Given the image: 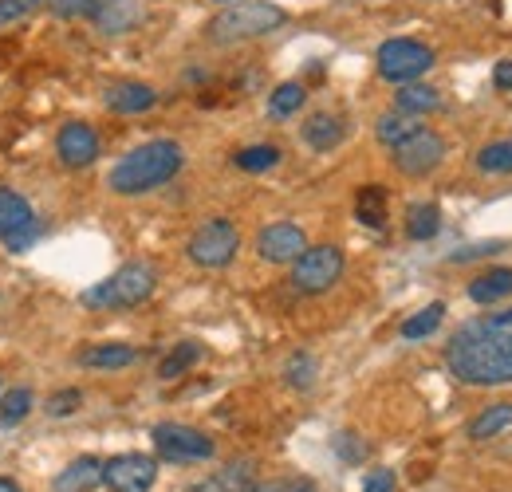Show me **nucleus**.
Instances as JSON below:
<instances>
[{
	"mask_svg": "<svg viewBox=\"0 0 512 492\" xmlns=\"http://www.w3.org/2000/svg\"><path fill=\"white\" fill-rule=\"evenodd\" d=\"M182 166H186V150L174 138H154V142L134 146L111 166L107 189L119 197H142V193H154L166 182H174L182 174Z\"/></svg>",
	"mask_w": 512,
	"mask_h": 492,
	"instance_id": "obj_2",
	"label": "nucleus"
},
{
	"mask_svg": "<svg viewBox=\"0 0 512 492\" xmlns=\"http://www.w3.org/2000/svg\"><path fill=\"white\" fill-rule=\"evenodd\" d=\"M477 170L481 174H512V142H489L477 150Z\"/></svg>",
	"mask_w": 512,
	"mask_h": 492,
	"instance_id": "obj_32",
	"label": "nucleus"
},
{
	"mask_svg": "<svg viewBox=\"0 0 512 492\" xmlns=\"http://www.w3.org/2000/svg\"><path fill=\"white\" fill-rule=\"evenodd\" d=\"M363 492H394V473H390V469H375V473L363 481Z\"/></svg>",
	"mask_w": 512,
	"mask_h": 492,
	"instance_id": "obj_39",
	"label": "nucleus"
},
{
	"mask_svg": "<svg viewBox=\"0 0 512 492\" xmlns=\"http://www.w3.org/2000/svg\"><path fill=\"white\" fill-rule=\"evenodd\" d=\"M446 367L465 386L512 382V308L461 323L446 343Z\"/></svg>",
	"mask_w": 512,
	"mask_h": 492,
	"instance_id": "obj_1",
	"label": "nucleus"
},
{
	"mask_svg": "<svg viewBox=\"0 0 512 492\" xmlns=\"http://www.w3.org/2000/svg\"><path fill=\"white\" fill-rule=\"evenodd\" d=\"M56 158L67 170H87L99 158V134L87 123H67L56 134Z\"/></svg>",
	"mask_w": 512,
	"mask_h": 492,
	"instance_id": "obj_12",
	"label": "nucleus"
},
{
	"mask_svg": "<svg viewBox=\"0 0 512 492\" xmlns=\"http://www.w3.org/2000/svg\"><path fill=\"white\" fill-rule=\"evenodd\" d=\"M190 492H256V465L253 461H233L221 473L197 481Z\"/></svg>",
	"mask_w": 512,
	"mask_h": 492,
	"instance_id": "obj_16",
	"label": "nucleus"
},
{
	"mask_svg": "<svg viewBox=\"0 0 512 492\" xmlns=\"http://www.w3.org/2000/svg\"><path fill=\"white\" fill-rule=\"evenodd\" d=\"M304 142L312 146V150H320V154H327V150H335L339 142H343V134H347V123L339 119V115H331V111H316L308 123H304Z\"/></svg>",
	"mask_w": 512,
	"mask_h": 492,
	"instance_id": "obj_18",
	"label": "nucleus"
},
{
	"mask_svg": "<svg viewBox=\"0 0 512 492\" xmlns=\"http://www.w3.org/2000/svg\"><path fill=\"white\" fill-rule=\"evenodd\" d=\"M154 288H158V272H154V264L134 260V264H123L115 276H107V280L91 284L87 292H79V304H83V308H95V311L138 308V304H146V300L154 296Z\"/></svg>",
	"mask_w": 512,
	"mask_h": 492,
	"instance_id": "obj_4",
	"label": "nucleus"
},
{
	"mask_svg": "<svg viewBox=\"0 0 512 492\" xmlns=\"http://www.w3.org/2000/svg\"><path fill=\"white\" fill-rule=\"evenodd\" d=\"M505 430H512V402H497V406H485L469 422V441H489Z\"/></svg>",
	"mask_w": 512,
	"mask_h": 492,
	"instance_id": "obj_23",
	"label": "nucleus"
},
{
	"mask_svg": "<svg viewBox=\"0 0 512 492\" xmlns=\"http://www.w3.org/2000/svg\"><path fill=\"white\" fill-rule=\"evenodd\" d=\"M99 0H48V8L60 16V20H91Z\"/></svg>",
	"mask_w": 512,
	"mask_h": 492,
	"instance_id": "obj_34",
	"label": "nucleus"
},
{
	"mask_svg": "<svg viewBox=\"0 0 512 492\" xmlns=\"http://www.w3.org/2000/svg\"><path fill=\"white\" fill-rule=\"evenodd\" d=\"M442 107V95H438V87H426V83H402L398 87V95H394V111H402V115H430V111H438Z\"/></svg>",
	"mask_w": 512,
	"mask_h": 492,
	"instance_id": "obj_21",
	"label": "nucleus"
},
{
	"mask_svg": "<svg viewBox=\"0 0 512 492\" xmlns=\"http://www.w3.org/2000/svg\"><path fill=\"white\" fill-rule=\"evenodd\" d=\"M40 233H44V225H36V229H28V233H16V237L4 241V248H8V252H28V248L40 241Z\"/></svg>",
	"mask_w": 512,
	"mask_h": 492,
	"instance_id": "obj_38",
	"label": "nucleus"
},
{
	"mask_svg": "<svg viewBox=\"0 0 512 492\" xmlns=\"http://www.w3.org/2000/svg\"><path fill=\"white\" fill-rule=\"evenodd\" d=\"M418 130V123H414V115H402V111H386L383 119L375 123V138L383 142V146H398L402 138H410Z\"/></svg>",
	"mask_w": 512,
	"mask_h": 492,
	"instance_id": "obj_31",
	"label": "nucleus"
},
{
	"mask_svg": "<svg viewBox=\"0 0 512 492\" xmlns=\"http://www.w3.org/2000/svg\"><path fill=\"white\" fill-rule=\"evenodd\" d=\"M442 319H446V304H426L418 315H410L402 323V339H426V335H434L442 327Z\"/></svg>",
	"mask_w": 512,
	"mask_h": 492,
	"instance_id": "obj_29",
	"label": "nucleus"
},
{
	"mask_svg": "<svg viewBox=\"0 0 512 492\" xmlns=\"http://www.w3.org/2000/svg\"><path fill=\"white\" fill-rule=\"evenodd\" d=\"M158 103V91L150 87V83H115V87H107V107L115 111V115H142V111H150Z\"/></svg>",
	"mask_w": 512,
	"mask_h": 492,
	"instance_id": "obj_15",
	"label": "nucleus"
},
{
	"mask_svg": "<svg viewBox=\"0 0 512 492\" xmlns=\"http://www.w3.org/2000/svg\"><path fill=\"white\" fill-rule=\"evenodd\" d=\"M331 449H335V457H339V461H347V465H359V461L367 457V445H363L355 433H335Z\"/></svg>",
	"mask_w": 512,
	"mask_h": 492,
	"instance_id": "obj_33",
	"label": "nucleus"
},
{
	"mask_svg": "<svg viewBox=\"0 0 512 492\" xmlns=\"http://www.w3.org/2000/svg\"><path fill=\"white\" fill-rule=\"evenodd\" d=\"M355 217L367 229H386V189L383 185H363L355 197Z\"/></svg>",
	"mask_w": 512,
	"mask_h": 492,
	"instance_id": "obj_24",
	"label": "nucleus"
},
{
	"mask_svg": "<svg viewBox=\"0 0 512 492\" xmlns=\"http://www.w3.org/2000/svg\"><path fill=\"white\" fill-rule=\"evenodd\" d=\"M197 359H201V347H197V343H178V347L162 359L158 378H162V382H174V378H182L190 367H197Z\"/></svg>",
	"mask_w": 512,
	"mask_h": 492,
	"instance_id": "obj_30",
	"label": "nucleus"
},
{
	"mask_svg": "<svg viewBox=\"0 0 512 492\" xmlns=\"http://www.w3.org/2000/svg\"><path fill=\"white\" fill-rule=\"evenodd\" d=\"M32 406H36V398H32L28 386L8 390V394L0 398V426H4V430H8V426H20V422L32 414Z\"/></svg>",
	"mask_w": 512,
	"mask_h": 492,
	"instance_id": "obj_27",
	"label": "nucleus"
},
{
	"mask_svg": "<svg viewBox=\"0 0 512 492\" xmlns=\"http://www.w3.org/2000/svg\"><path fill=\"white\" fill-rule=\"evenodd\" d=\"M509 296H512V268H493V272H485V276H477L469 284V300L481 304V308H493V304H501Z\"/></svg>",
	"mask_w": 512,
	"mask_h": 492,
	"instance_id": "obj_19",
	"label": "nucleus"
},
{
	"mask_svg": "<svg viewBox=\"0 0 512 492\" xmlns=\"http://www.w3.org/2000/svg\"><path fill=\"white\" fill-rule=\"evenodd\" d=\"M304 103H308L304 83H280V87L268 95V115H272V119H288V115H296Z\"/></svg>",
	"mask_w": 512,
	"mask_h": 492,
	"instance_id": "obj_26",
	"label": "nucleus"
},
{
	"mask_svg": "<svg viewBox=\"0 0 512 492\" xmlns=\"http://www.w3.org/2000/svg\"><path fill=\"white\" fill-rule=\"evenodd\" d=\"M280 146H268V142H260V146H245V150H237V170H245V174H268V170H276L280 166Z\"/></svg>",
	"mask_w": 512,
	"mask_h": 492,
	"instance_id": "obj_25",
	"label": "nucleus"
},
{
	"mask_svg": "<svg viewBox=\"0 0 512 492\" xmlns=\"http://www.w3.org/2000/svg\"><path fill=\"white\" fill-rule=\"evenodd\" d=\"M103 485V461L99 457H75L64 473H56V492H91Z\"/></svg>",
	"mask_w": 512,
	"mask_h": 492,
	"instance_id": "obj_17",
	"label": "nucleus"
},
{
	"mask_svg": "<svg viewBox=\"0 0 512 492\" xmlns=\"http://www.w3.org/2000/svg\"><path fill=\"white\" fill-rule=\"evenodd\" d=\"M442 233V209L434 201H418L406 213V237L410 241H434Z\"/></svg>",
	"mask_w": 512,
	"mask_h": 492,
	"instance_id": "obj_22",
	"label": "nucleus"
},
{
	"mask_svg": "<svg viewBox=\"0 0 512 492\" xmlns=\"http://www.w3.org/2000/svg\"><path fill=\"white\" fill-rule=\"evenodd\" d=\"M158 481V461L146 453H119L103 461V485L111 492H150Z\"/></svg>",
	"mask_w": 512,
	"mask_h": 492,
	"instance_id": "obj_10",
	"label": "nucleus"
},
{
	"mask_svg": "<svg viewBox=\"0 0 512 492\" xmlns=\"http://www.w3.org/2000/svg\"><path fill=\"white\" fill-rule=\"evenodd\" d=\"M256 492H320V489L308 477H284V481H272V485H256Z\"/></svg>",
	"mask_w": 512,
	"mask_h": 492,
	"instance_id": "obj_37",
	"label": "nucleus"
},
{
	"mask_svg": "<svg viewBox=\"0 0 512 492\" xmlns=\"http://www.w3.org/2000/svg\"><path fill=\"white\" fill-rule=\"evenodd\" d=\"M501 245H469V248H457L449 260L453 264H465V260H481V256H489V252H497Z\"/></svg>",
	"mask_w": 512,
	"mask_h": 492,
	"instance_id": "obj_40",
	"label": "nucleus"
},
{
	"mask_svg": "<svg viewBox=\"0 0 512 492\" xmlns=\"http://www.w3.org/2000/svg\"><path fill=\"white\" fill-rule=\"evenodd\" d=\"M390 154H394V170H398V174H406V178H426V174H434V170L442 166V158H446V138L434 134V130H426V126H418L410 138H402L398 146H390Z\"/></svg>",
	"mask_w": 512,
	"mask_h": 492,
	"instance_id": "obj_9",
	"label": "nucleus"
},
{
	"mask_svg": "<svg viewBox=\"0 0 512 492\" xmlns=\"http://www.w3.org/2000/svg\"><path fill=\"white\" fill-rule=\"evenodd\" d=\"M79 406H83V394L79 390H56L48 398V418H71Z\"/></svg>",
	"mask_w": 512,
	"mask_h": 492,
	"instance_id": "obj_35",
	"label": "nucleus"
},
{
	"mask_svg": "<svg viewBox=\"0 0 512 492\" xmlns=\"http://www.w3.org/2000/svg\"><path fill=\"white\" fill-rule=\"evenodd\" d=\"M0 492H20V485H16V481H8V477H0Z\"/></svg>",
	"mask_w": 512,
	"mask_h": 492,
	"instance_id": "obj_42",
	"label": "nucleus"
},
{
	"mask_svg": "<svg viewBox=\"0 0 512 492\" xmlns=\"http://www.w3.org/2000/svg\"><path fill=\"white\" fill-rule=\"evenodd\" d=\"M347 260H343V248L335 245H316L304 248L296 260H292V288L300 296H323L339 284Z\"/></svg>",
	"mask_w": 512,
	"mask_h": 492,
	"instance_id": "obj_5",
	"label": "nucleus"
},
{
	"mask_svg": "<svg viewBox=\"0 0 512 492\" xmlns=\"http://www.w3.org/2000/svg\"><path fill=\"white\" fill-rule=\"evenodd\" d=\"M91 20H95V28L103 36H123L142 20V4L138 0H99Z\"/></svg>",
	"mask_w": 512,
	"mask_h": 492,
	"instance_id": "obj_14",
	"label": "nucleus"
},
{
	"mask_svg": "<svg viewBox=\"0 0 512 492\" xmlns=\"http://www.w3.org/2000/svg\"><path fill=\"white\" fill-rule=\"evenodd\" d=\"M150 441L158 449L162 461H174V465H190V461H209L217 453L213 437L193 426H182V422H158L150 430Z\"/></svg>",
	"mask_w": 512,
	"mask_h": 492,
	"instance_id": "obj_7",
	"label": "nucleus"
},
{
	"mask_svg": "<svg viewBox=\"0 0 512 492\" xmlns=\"http://www.w3.org/2000/svg\"><path fill=\"white\" fill-rule=\"evenodd\" d=\"M40 4H48V0H0V28H4V24H16V20H24V16H32Z\"/></svg>",
	"mask_w": 512,
	"mask_h": 492,
	"instance_id": "obj_36",
	"label": "nucleus"
},
{
	"mask_svg": "<svg viewBox=\"0 0 512 492\" xmlns=\"http://www.w3.org/2000/svg\"><path fill=\"white\" fill-rule=\"evenodd\" d=\"M316 374H320V363L308 355V351H296L288 363H284V382L292 390H312L316 386Z\"/></svg>",
	"mask_w": 512,
	"mask_h": 492,
	"instance_id": "obj_28",
	"label": "nucleus"
},
{
	"mask_svg": "<svg viewBox=\"0 0 512 492\" xmlns=\"http://www.w3.org/2000/svg\"><path fill=\"white\" fill-rule=\"evenodd\" d=\"M493 83H497L501 91H512V60H501L493 67Z\"/></svg>",
	"mask_w": 512,
	"mask_h": 492,
	"instance_id": "obj_41",
	"label": "nucleus"
},
{
	"mask_svg": "<svg viewBox=\"0 0 512 492\" xmlns=\"http://www.w3.org/2000/svg\"><path fill=\"white\" fill-rule=\"evenodd\" d=\"M288 24V12L272 0H237L229 4L225 12H217L205 28V36L213 44H241V40H256V36H268L276 28Z\"/></svg>",
	"mask_w": 512,
	"mask_h": 492,
	"instance_id": "obj_3",
	"label": "nucleus"
},
{
	"mask_svg": "<svg viewBox=\"0 0 512 492\" xmlns=\"http://www.w3.org/2000/svg\"><path fill=\"white\" fill-rule=\"evenodd\" d=\"M379 75H383L386 83H414V79H422L430 67H434V48L430 44H422V40H386L383 48H379Z\"/></svg>",
	"mask_w": 512,
	"mask_h": 492,
	"instance_id": "obj_8",
	"label": "nucleus"
},
{
	"mask_svg": "<svg viewBox=\"0 0 512 492\" xmlns=\"http://www.w3.org/2000/svg\"><path fill=\"white\" fill-rule=\"evenodd\" d=\"M186 252H190V260L197 268H229L233 256L241 252V233H237L233 221L213 217V221H205V225L193 233Z\"/></svg>",
	"mask_w": 512,
	"mask_h": 492,
	"instance_id": "obj_6",
	"label": "nucleus"
},
{
	"mask_svg": "<svg viewBox=\"0 0 512 492\" xmlns=\"http://www.w3.org/2000/svg\"><path fill=\"white\" fill-rule=\"evenodd\" d=\"M36 225H40V217H36L32 201H28L24 193L0 185V241H8V237H16V233H28V229H36Z\"/></svg>",
	"mask_w": 512,
	"mask_h": 492,
	"instance_id": "obj_13",
	"label": "nucleus"
},
{
	"mask_svg": "<svg viewBox=\"0 0 512 492\" xmlns=\"http://www.w3.org/2000/svg\"><path fill=\"white\" fill-rule=\"evenodd\" d=\"M304 248H308V237L292 221H276V225L260 229V237H256V256L268 264H292Z\"/></svg>",
	"mask_w": 512,
	"mask_h": 492,
	"instance_id": "obj_11",
	"label": "nucleus"
},
{
	"mask_svg": "<svg viewBox=\"0 0 512 492\" xmlns=\"http://www.w3.org/2000/svg\"><path fill=\"white\" fill-rule=\"evenodd\" d=\"M138 359V351L130 343H99V347H87L79 355V367L87 370H123Z\"/></svg>",
	"mask_w": 512,
	"mask_h": 492,
	"instance_id": "obj_20",
	"label": "nucleus"
}]
</instances>
